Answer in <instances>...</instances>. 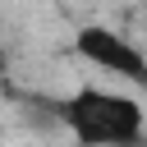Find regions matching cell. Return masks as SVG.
<instances>
[{"label": "cell", "instance_id": "6da1fadb", "mask_svg": "<svg viewBox=\"0 0 147 147\" xmlns=\"http://www.w3.org/2000/svg\"><path fill=\"white\" fill-rule=\"evenodd\" d=\"M51 115L78 147H142V129H147L138 96L96 83H78L60 101H51Z\"/></svg>", "mask_w": 147, "mask_h": 147}, {"label": "cell", "instance_id": "7a4b0ae2", "mask_svg": "<svg viewBox=\"0 0 147 147\" xmlns=\"http://www.w3.org/2000/svg\"><path fill=\"white\" fill-rule=\"evenodd\" d=\"M74 55L83 64L101 69V74H115V78L133 83V87L147 83V55H142V46L133 37H124L119 28H110V23H83L74 32Z\"/></svg>", "mask_w": 147, "mask_h": 147}, {"label": "cell", "instance_id": "3957f363", "mask_svg": "<svg viewBox=\"0 0 147 147\" xmlns=\"http://www.w3.org/2000/svg\"><path fill=\"white\" fill-rule=\"evenodd\" d=\"M5 74H9V51H5V41H0V83H5Z\"/></svg>", "mask_w": 147, "mask_h": 147}]
</instances>
